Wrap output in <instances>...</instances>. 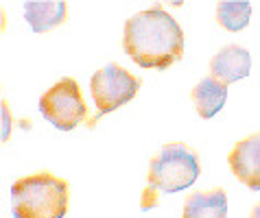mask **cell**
Masks as SVG:
<instances>
[{"instance_id":"cell-11","label":"cell","mask_w":260,"mask_h":218,"mask_svg":"<svg viewBox=\"0 0 260 218\" xmlns=\"http://www.w3.org/2000/svg\"><path fill=\"white\" fill-rule=\"evenodd\" d=\"M251 5L247 0H223L216 5V20L225 31H243L249 24Z\"/></svg>"},{"instance_id":"cell-10","label":"cell","mask_w":260,"mask_h":218,"mask_svg":"<svg viewBox=\"0 0 260 218\" xmlns=\"http://www.w3.org/2000/svg\"><path fill=\"white\" fill-rule=\"evenodd\" d=\"M192 105L197 109V114L201 116L204 120L212 118L214 114L221 112V107L225 105V98H228V85H223L221 81L216 79H204L199 81L197 85L192 87Z\"/></svg>"},{"instance_id":"cell-2","label":"cell","mask_w":260,"mask_h":218,"mask_svg":"<svg viewBox=\"0 0 260 218\" xmlns=\"http://www.w3.org/2000/svg\"><path fill=\"white\" fill-rule=\"evenodd\" d=\"M199 172V157L192 149L182 142L166 144L149 162V177L142 194V207L149 209L155 203L157 194H173L190 188L197 181Z\"/></svg>"},{"instance_id":"cell-8","label":"cell","mask_w":260,"mask_h":218,"mask_svg":"<svg viewBox=\"0 0 260 218\" xmlns=\"http://www.w3.org/2000/svg\"><path fill=\"white\" fill-rule=\"evenodd\" d=\"M68 18V5L61 0H28L24 3V20L33 33H46Z\"/></svg>"},{"instance_id":"cell-9","label":"cell","mask_w":260,"mask_h":218,"mask_svg":"<svg viewBox=\"0 0 260 218\" xmlns=\"http://www.w3.org/2000/svg\"><path fill=\"white\" fill-rule=\"evenodd\" d=\"M182 218H228V194L223 188L194 192L184 203Z\"/></svg>"},{"instance_id":"cell-6","label":"cell","mask_w":260,"mask_h":218,"mask_svg":"<svg viewBox=\"0 0 260 218\" xmlns=\"http://www.w3.org/2000/svg\"><path fill=\"white\" fill-rule=\"evenodd\" d=\"M228 164L236 179L249 190H260V133L243 137L228 155Z\"/></svg>"},{"instance_id":"cell-7","label":"cell","mask_w":260,"mask_h":218,"mask_svg":"<svg viewBox=\"0 0 260 218\" xmlns=\"http://www.w3.org/2000/svg\"><path fill=\"white\" fill-rule=\"evenodd\" d=\"M251 70V57L245 48L230 44V46L221 48L219 53L212 57L210 61V75L223 85H230L241 79H247Z\"/></svg>"},{"instance_id":"cell-4","label":"cell","mask_w":260,"mask_h":218,"mask_svg":"<svg viewBox=\"0 0 260 218\" xmlns=\"http://www.w3.org/2000/svg\"><path fill=\"white\" fill-rule=\"evenodd\" d=\"M40 114L59 131H75L88 118L81 87L75 79H61L40 96Z\"/></svg>"},{"instance_id":"cell-5","label":"cell","mask_w":260,"mask_h":218,"mask_svg":"<svg viewBox=\"0 0 260 218\" xmlns=\"http://www.w3.org/2000/svg\"><path fill=\"white\" fill-rule=\"evenodd\" d=\"M140 90V79L116 63H107L96 70L90 79V92L101 116L112 114L114 109L129 103Z\"/></svg>"},{"instance_id":"cell-3","label":"cell","mask_w":260,"mask_h":218,"mask_svg":"<svg viewBox=\"0 0 260 218\" xmlns=\"http://www.w3.org/2000/svg\"><path fill=\"white\" fill-rule=\"evenodd\" d=\"M68 201V184L50 172H35L11 186L13 218H63Z\"/></svg>"},{"instance_id":"cell-12","label":"cell","mask_w":260,"mask_h":218,"mask_svg":"<svg viewBox=\"0 0 260 218\" xmlns=\"http://www.w3.org/2000/svg\"><path fill=\"white\" fill-rule=\"evenodd\" d=\"M11 131V118H9V107H7V100H3V140L9 137Z\"/></svg>"},{"instance_id":"cell-1","label":"cell","mask_w":260,"mask_h":218,"mask_svg":"<svg viewBox=\"0 0 260 218\" xmlns=\"http://www.w3.org/2000/svg\"><path fill=\"white\" fill-rule=\"evenodd\" d=\"M122 48L140 68L166 70L184 57V31L162 7L144 9L125 22Z\"/></svg>"},{"instance_id":"cell-13","label":"cell","mask_w":260,"mask_h":218,"mask_svg":"<svg viewBox=\"0 0 260 218\" xmlns=\"http://www.w3.org/2000/svg\"><path fill=\"white\" fill-rule=\"evenodd\" d=\"M249 218H260V203H256L254 209L249 212Z\"/></svg>"}]
</instances>
